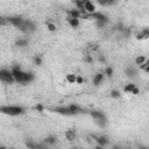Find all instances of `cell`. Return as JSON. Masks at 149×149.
<instances>
[{"mask_svg":"<svg viewBox=\"0 0 149 149\" xmlns=\"http://www.w3.org/2000/svg\"><path fill=\"white\" fill-rule=\"evenodd\" d=\"M84 10H85V13H87V14L94 13V12H95V6H94V3H93L92 1H90V0L85 1V2H84Z\"/></svg>","mask_w":149,"mask_h":149,"instance_id":"obj_5","label":"cell"},{"mask_svg":"<svg viewBox=\"0 0 149 149\" xmlns=\"http://www.w3.org/2000/svg\"><path fill=\"white\" fill-rule=\"evenodd\" d=\"M111 97H112V98H119V97H120V93H119V91H116V90H113V91L111 92Z\"/></svg>","mask_w":149,"mask_h":149,"instance_id":"obj_16","label":"cell"},{"mask_svg":"<svg viewBox=\"0 0 149 149\" xmlns=\"http://www.w3.org/2000/svg\"><path fill=\"white\" fill-rule=\"evenodd\" d=\"M47 28H48V30L49 31H56V29H57V27H56V24L55 23H52V22H50V21H48L47 22Z\"/></svg>","mask_w":149,"mask_h":149,"instance_id":"obj_13","label":"cell"},{"mask_svg":"<svg viewBox=\"0 0 149 149\" xmlns=\"http://www.w3.org/2000/svg\"><path fill=\"white\" fill-rule=\"evenodd\" d=\"M76 137H77V134L73 129H68L65 132V139L68 141H73V140H76Z\"/></svg>","mask_w":149,"mask_h":149,"instance_id":"obj_6","label":"cell"},{"mask_svg":"<svg viewBox=\"0 0 149 149\" xmlns=\"http://www.w3.org/2000/svg\"><path fill=\"white\" fill-rule=\"evenodd\" d=\"M92 137H93V140H94L100 147H104V146H106V144L108 143V139H107L106 136H104V135H92Z\"/></svg>","mask_w":149,"mask_h":149,"instance_id":"obj_4","label":"cell"},{"mask_svg":"<svg viewBox=\"0 0 149 149\" xmlns=\"http://www.w3.org/2000/svg\"><path fill=\"white\" fill-rule=\"evenodd\" d=\"M83 83H84V79H83V77L77 74V77H76V84H79V85H80V84H83Z\"/></svg>","mask_w":149,"mask_h":149,"instance_id":"obj_17","label":"cell"},{"mask_svg":"<svg viewBox=\"0 0 149 149\" xmlns=\"http://www.w3.org/2000/svg\"><path fill=\"white\" fill-rule=\"evenodd\" d=\"M56 141H57V139L55 136H48L44 139V142L47 144H54V143H56Z\"/></svg>","mask_w":149,"mask_h":149,"instance_id":"obj_12","label":"cell"},{"mask_svg":"<svg viewBox=\"0 0 149 149\" xmlns=\"http://www.w3.org/2000/svg\"><path fill=\"white\" fill-rule=\"evenodd\" d=\"M134 87H135V84H133V83L126 84L125 87H123V92H125V93H132V91H133Z\"/></svg>","mask_w":149,"mask_h":149,"instance_id":"obj_11","label":"cell"},{"mask_svg":"<svg viewBox=\"0 0 149 149\" xmlns=\"http://www.w3.org/2000/svg\"><path fill=\"white\" fill-rule=\"evenodd\" d=\"M7 24H9L8 17H5V16H1V15H0V27H5V26H7Z\"/></svg>","mask_w":149,"mask_h":149,"instance_id":"obj_14","label":"cell"},{"mask_svg":"<svg viewBox=\"0 0 149 149\" xmlns=\"http://www.w3.org/2000/svg\"><path fill=\"white\" fill-rule=\"evenodd\" d=\"M66 22L72 27V28H77L79 26V19H74V17H66Z\"/></svg>","mask_w":149,"mask_h":149,"instance_id":"obj_7","label":"cell"},{"mask_svg":"<svg viewBox=\"0 0 149 149\" xmlns=\"http://www.w3.org/2000/svg\"><path fill=\"white\" fill-rule=\"evenodd\" d=\"M0 81L6 83V84H13L14 78H13L12 71H9L7 69H1L0 70Z\"/></svg>","mask_w":149,"mask_h":149,"instance_id":"obj_3","label":"cell"},{"mask_svg":"<svg viewBox=\"0 0 149 149\" xmlns=\"http://www.w3.org/2000/svg\"><path fill=\"white\" fill-rule=\"evenodd\" d=\"M105 73H106L107 77H112V74H113V69H112V66H107L106 70H105Z\"/></svg>","mask_w":149,"mask_h":149,"instance_id":"obj_15","label":"cell"},{"mask_svg":"<svg viewBox=\"0 0 149 149\" xmlns=\"http://www.w3.org/2000/svg\"><path fill=\"white\" fill-rule=\"evenodd\" d=\"M12 74H13L14 81L20 84H28L34 79V74L31 72H26L20 66H13Z\"/></svg>","mask_w":149,"mask_h":149,"instance_id":"obj_1","label":"cell"},{"mask_svg":"<svg viewBox=\"0 0 149 149\" xmlns=\"http://www.w3.org/2000/svg\"><path fill=\"white\" fill-rule=\"evenodd\" d=\"M146 61H148V57H147V56H144V55L136 56V58H135V63H136V65H141V64H142V63H144Z\"/></svg>","mask_w":149,"mask_h":149,"instance_id":"obj_10","label":"cell"},{"mask_svg":"<svg viewBox=\"0 0 149 149\" xmlns=\"http://www.w3.org/2000/svg\"><path fill=\"white\" fill-rule=\"evenodd\" d=\"M0 113L9 115V116H17L24 113L23 108L20 106H2L0 107Z\"/></svg>","mask_w":149,"mask_h":149,"instance_id":"obj_2","label":"cell"},{"mask_svg":"<svg viewBox=\"0 0 149 149\" xmlns=\"http://www.w3.org/2000/svg\"><path fill=\"white\" fill-rule=\"evenodd\" d=\"M76 77H77V74H74V73H69V74L65 76V80H66L69 84H76Z\"/></svg>","mask_w":149,"mask_h":149,"instance_id":"obj_9","label":"cell"},{"mask_svg":"<svg viewBox=\"0 0 149 149\" xmlns=\"http://www.w3.org/2000/svg\"><path fill=\"white\" fill-rule=\"evenodd\" d=\"M104 80V73H97L93 76V84L94 85H100Z\"/></svg>","mask_w":149,"mask_h":149,"instance_id":"obj_8","label":"cell"}]
</instances>
